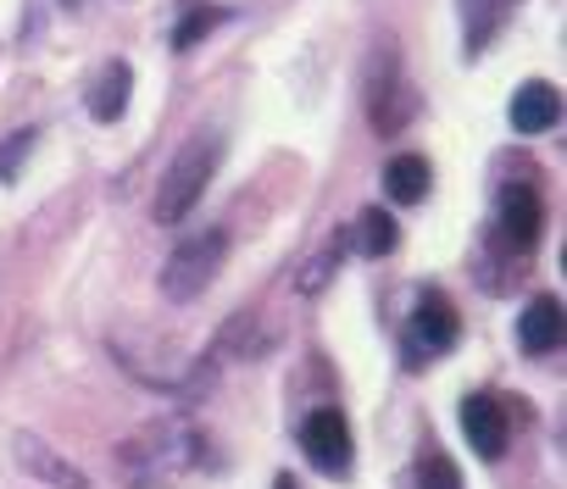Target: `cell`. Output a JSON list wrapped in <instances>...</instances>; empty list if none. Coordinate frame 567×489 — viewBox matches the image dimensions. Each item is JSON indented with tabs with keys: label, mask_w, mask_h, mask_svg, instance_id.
Listing matches in <instances>:
<instances>
[{
	"label": "cell",
	"mask_w": 567,
	"mask_h": 489,
	"mask_svg": "<svg viewBox=\"0 0 567 489\" xmlns=\"http://www.w3.org/2000/svg\"><path fill=\"white\" fill-rule=\"evenodd\" d=\"M200 461V434L184 417H156L117 450V472L128 489H167Z\"/></svg>",
	"instance_id": "1"
},
{
	"label": "cell",
	"mask_w": 567,
	"mask_h": 489,
	"mask_svg": "<svg viewBox=\"0 0 567 489\" xmlns=\"http://www.w3.org/2000/svg\"><path fill=\"white\" fill-rule=\"evenodd\" d=\"M217 156H223V139L212 128H200L162 173V189H156V222H184L195 211V200L206 195V178L217 173Z\"/></svg>",
	"instance_id": "2"
},
{
	"label": "cell",
	"mask_w": 567,
	"mask_h": 489,
	"mask_svg": "<svg viewBox=\"0 0 567 489\" xmlns=\"http://www.w3.org/2000/svg\"><path fill=\"white\" fill-rule=\"evenodd\" d=\"M223 257H228V233H223V228L184 239L178 251L167 257V268H162V295H167V301H178V306H184V301H195V295L217 279Z\"/></svg>",
	"instance_id": "3"
},
{
	"label": "cell",
	"mask_w": 567,
	"mask_h": 489,
	"mask_svg": "<svg viewBox=\"0 0 567 489\" xmlns=\"http://www.w3.org/2000/svg\"><path fill=\"white\" fill-rule=\"evenodd\" d=\"M456 340H462V318H456V306H451L440 290H423L417 306H412V318H406V367H412V373L429 367V362L445 356Z\"/></svg>",
	"instance_id": "4"
},
{
	"label": "cell",
	"mask_w": 567,
	"mask_h": 489,
	"mask_svg": "<svg viewBox=\"0 0 567 489\" xmlns=\"http://www.w3.org/2000/svg\"><path fill=\"white\" fill-rule=\"evenodd\" d=\"M545 233V206L534 184H506L495 200V245L506 257H528Z\"/></svg>",
	"instance_id": "5"
},
{
	"label": "cell",
	"mask_w": 567,
	"mask_h": 489,
	"mask_svg": "<svg viewBox=\"0 0 567 489\" xmlns=\"http://www.w3.org/2000/svg\"><path fill=\"white\" fill-rule=\"evenodd\" d=\"M301 450H307V461H312L318 472L346 478V472H351V423H346L334 406L312 412V417L301 423Z\"/></svg>",
	"instance_id": "6"
},
{
	"label": "cell",
	"mask_w": 567,
	"mask_h": 489,
	"mask_svg": "<svg viewBox=\"0 0 567 489\" xmlns=\"http://www.w3.org/2000/svg\"><path fill=\"white\" fill-rule=\"evenodd\" d=\"M368 112H373V128H379V134H401V128L412 123L417 95L406 90L401 62L379 56V67H373V79H368Z\"/></svg>",
	"instance_id": "7"
},
{
	"label": "cell",
	"mask_w": 567,
	"mask_h": 489,
	"mask_svg": "<svg viewBox=\"0 0 567 489\" xmlns=\"http://www.w3.org/2000/svg\"><path fill=\"white\" fill-rule=\"evenodd\" d=\"M462 434H467V445L484 461H501L506 456V439H512V406H506V395H467L462 400Z\"/></svg>",
	"instance_id": "8"
},
{
	"label": "cell",
	"mask_w": 567,
	"mask_h": 489,
	"mask_svg": "<svg viewBox=\"0 0 567 489\" xmlns=\"http://www.w3.org/2000/svg\"><path fill=\"white\" fill-rule=\"evenodd\" d=\"M556 123H561V95H556V84L534 79V84H523V90L512 95V128H517V134H550Z\"/></svg>",
	"instance_id": "9"
},
{
	"label": "cell",
	"mask_w": 567,
	"mask_h": 489,
	"mask_svg": "<svg viewBox=\"0 0 567 489\" xmlns=\"http://www.w3.org/2000/svg\"><path fill=\"white\" fill-rule=\"evenodd\" d=\"M517 345L528 356H550L561 345V301L556 295H534L517 318Z\"/></svg>",
	"instance_id": "10"
},
{
	"label": "cell",
	"mask_w": 567,
	"mask_h": 489,
	"mask_svg": "<svg viewBox=\"0 0 567 489\" xmlns=\"http://www.w3.org/2000/svg\"><path fill=\"white\" fill-rule=\"evenodd\" d=\"M18 461L34 472V478H45V483H56V489H90V478L84 472H73L56 450H45L34 434H18Z\"/></svg>",
	"instance_id": "11"
},
{
	"label": "cell",
	"mask_w": 567,
	"mask_h": 489,
	"mask_svg": "<svg viewBox=\"0 0 567 489\" xmlns=\"http://www.w3.org/2000/svg\"><path fill=\"white\" fill-rule=\"evenodd\" d=\"M429 184H434V173H429L423 156H395V162L384 167V195H390L395 206H417V200H429Z\"/></svg>",
	"instance_id": "12"
},
{
	"label": "cell",
	"mask_w": 567,
	"mask_h": 489,
	"mask_svg": "<svg viewBox=\"0 0 567 489\" xmlns=\"http://www.w3.org/2000/svg\"><path fill=\"white\" fill-rule=\"evenodd\" d=\"M128 90H134L128 62H106V67H101V79H95V90H90V112H95L101 123H117V117H123V106H128Z\"/></svg>",
	"instance_id": "13"
},
{
	"label": "cell",
	"mask_w": 567,
	"mask_h": 489,
	"mask_svg": "<svg viewBox=\"0 0 567 489\" xmlns=\"http://www.w3.org/2000/svg\"><path fill=\"white\" fill-rule=\"evenodd\" d=\"M346 233H351V245H357L362 257H390V251H395V239H401V233H395V217H390L384 206H368Z\"/></svg>",
	"instance_id": "14"
},
{
	"label": "cell",
	"mask_w": 567,
	"mask_h": 489,
	"mask_svg": "<svg viewBox=\"0 0 567 489\" xmlns=\"http://www.w3.org/2000/svg\"><path fill=\"white\" fill-rule=\"evenodd\" d=\"M346 251H351V233L340 228V233L329 239V251H323V257H312V262L301 268V279H296V290H301V295H318V290H323V284L334 279V262H340Z\"/></svg>",
	"instance_id": "15"
},
{
	"label": "cell",
	"mask_w": 567,
	"mask_h": 489,
	"mask_svg": "<svg viewBox=\"0 0 567 489\" xmlns=\"http://www.w3.org/2000/svg\"><path fill=\"white\" fill-rule=\"evenodd\" d=\"M412 489H462V472H456V461H451V456L429 450V456H417V461H412Z\"/></svg>",
	"instance_id": "16"
},
{
	"label": "cell",
	"mask_w": 567,
	"mask_h": 489,
	"mask_svg": "<svg viewBox=\"0 0 567 489\" xmlns=\"http://www.w3.org/2000/svg\"><path fill=\"white\" fill-rule=\"evenodd\" d=\"M217 23H223V12H217V7H195V12L173 29V51H189V45H195L200 34H212Z\"/></svg>",
	"instance_id": "17"
},
{
	"label": "cell",
	"mask_w": 567,
	"mask_h": 489,
	"mask_svg": "<svg viewBox=\"0 0 567 489\" xmlns=\"http://www.w3.org/2000/svg\"><path fill=\"white\" fill-rule=\"evenodd\" d=\"M29 145H34V128H23V134L12 139V150H7V156H0V173H12V167H18V156H23Z\"/></svg>",
	"instance_id": "18"
},
{
	"label": "cell",
	"mask_w": 567,
	"mask_h": 489,
	"mask_svg": "<svg viewBox=\"0 0 567 489\" xmlns=\"http://www.w3.org/2000/svg\"><path fill=\"white\" fill-rule=\"evenodd\" d=\"M272 489H296V478H290V472H278V478H272Z\"/></svg>",
	"instance_id": "19"
}]
</instances>
